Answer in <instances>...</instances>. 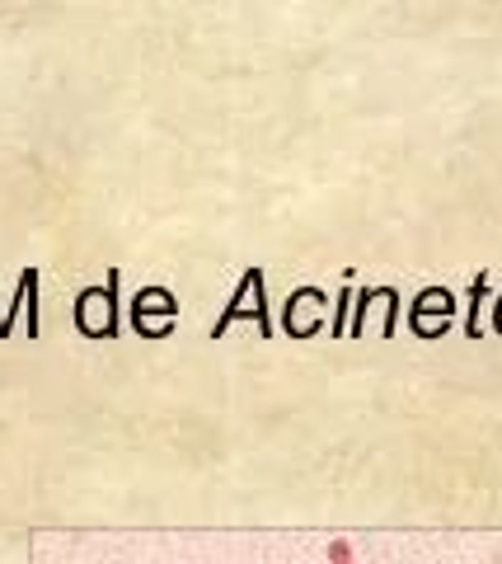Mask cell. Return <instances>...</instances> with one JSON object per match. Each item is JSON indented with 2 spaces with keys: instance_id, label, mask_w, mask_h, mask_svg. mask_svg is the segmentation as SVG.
Returning <instances> with one entry per match:
<instances>
[{
  "instance_id": "obj_1",
  "label": "cell",
  "mask_w": 502,
  "mask_h": 564,
  "mask_svg": "<svg viewBox=\"0 0 502 564\" xmlns=\"http://www.w3.org/2000/svg\"><path fill=\"white\" fill-rule=\"evenodd\" d=\"M483 292H488V273H474V282H469V320H465V329H469V338H479V301H483Z\"/></svg>"
},
{
  "instance_id": "obj_2",
  "label": "cell",
  "mask_w": 502,
  "mask_h": 564,
  "mask_svg": "<svg viewBox=\"0 0 502 564\" xmlns=\"http://www.w3.org/2000/svg\"><path fill=\"white\" fill-rule=\"evenodd\" d=\"M145 311H165V316H174V296H169V292H155V287H150V292L136 296L132 320H136V316H145Z\"/></svg>"
},
{
  "instance_id": "obj_3",
  "label": "cell",
  "mask_w": 502,
  "mask_h": 564,
  "mask_svg": "<svg viewBox=\"0 0 502 564\" xmlns=\"http://www.w3.org/2000/svg\"><path fill=\"white\" fill-rule=\"evenodd\" d=\"M329 564H357V555H352V545H347L343 536L329 541Z\"/></svg>"
},
{
  "instance_id": "obj_4",
  "label": "cell",
  "mask_w": 502,
  "mask_h": 564,
  "mask_svg": "<svg viewBox=\"0 0 502 564\" xmlns=\"http://www.w3.org/2000/svg\"><path fill=\"white\" fill-rule=\"evenodd\" d=\"M427 306H436V311H441V316H446L451 311V296L441 292V287H436V292H427V296H418V311H427Z\"/></svg>"
},
{
  "instance_id": "obj_5",
  "label": "cell",
  "mask_w": 502,
  "mask_h": 564,
  "mask_svg": "<svg viewBox=\"0 0 502 564\" xmlns=\"http://www.w3.org/2000/svg\"><path fill=\"white\" fill-rule=\"evenodd\" d=\"M498 329H502V301H498Z\"/></svg>"
}]
</instances>
